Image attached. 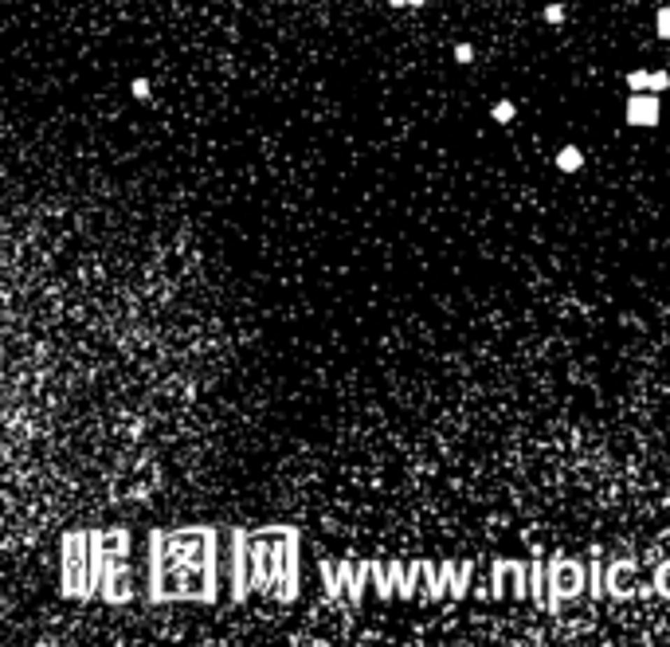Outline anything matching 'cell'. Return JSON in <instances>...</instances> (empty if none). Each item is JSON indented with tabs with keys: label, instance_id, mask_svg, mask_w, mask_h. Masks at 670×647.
Wrapping results in <instances>:
<instances>
[{
	"label": "cell",
	"instance_id": "9",
	"mask_svg": "<svg viewBox=\"0 0 670 647\" xmlns=\"http://www.w3.org/2000/svg\"><path fill=\"white\" fill-rule=\"evenodd\" d=\"M134 99H149V94H153V87H149V79H134Z\"/></svg>",
	"mask_w": 670,
	"mask_h": 647
},
{
	"label": "cell",
	"instance_id": "4",
	"mask_svg": "<svg viewBox=\"0 0 670 647\" xmlns=\"http://www.w3.org/2000/svg\"><path fill=\"white\" fill-rule=\"evenodd\" d=\"M627 90H631V94L650 90V71H627Z\"/></svg>",
	"mask_w": 670,
	"mask_h": 647
},
{
	"label": "cell",
	"instance_id": "11",
	"mask_svg": "<svg viewBox=\"0 0 670 647\" xmlns=\"http://www.w3.org/2000/svg\"><path fill=\"white\" fill-rule=\"evenodd\" d=\"M408 4H412V8H424V4H427V0H408Z\"/></svg>",
	"mask_w": 670,
	"mask_h": 647
},
{
	"label": "cell",
	"instance_id": "5",
	"mask_svg": "<svg viewBox=\"0 0 670 647\" xmlns=\"http://www.w3.org/2000/svg\"><path fill=\"white\" fill-rule=\"evenodd\" d=\"M655 31H659V40H670V4L655 12Z\"/></svg>",
	"mask_w": 670,
	"mask_h": 647
},
{
	"label": "cell",
	"instance_id": "1",
	"mask_svg": "<svg viewBox=\"0 0 670 647\" xmlns=\"http://www.w3.org/2000/svg\"><path fill=\"white\" fill-rule=\"evenodd\" d=\"M627 126H639V129H650V126H659V118H662V106H659V94L655 90H639V94H631L627 99Z\"/></svg>",
	"mask_w": 670,
	"mask_h": 647
},
{
	"label": "cell",
	"instance_id": "2",
	"mask_svg": "<svg viewBox=\"0 0 670 647\" xmlns=\"http://www.w3.org/2000/svg\"><path fill=\"white\" fill-rule=\"evenodd\" d=\"M553 165H557L564 177H572V173L584 169V150H580V145H561V150H557V157H553Z\"/></svg>",
	"mask_w": 670,
	"mask_h": 647
},
{
	"label": "cell",
	"instance_id": "8",
	"mask_svg": "<svg viewBox=\"0 0 670 647\" xmlns=\"http://www.w3.org/2000/svg\"><path fill=\"white\" fill-rule=\"evenodd\" d=\"M455 63H459V67L474 63V48H471V43H455Z\"/></svg>",
	"mask_w": 670,
	"mask_h": 647
},
{
	"label": "cell",
	"instance_id": "7",
	"mask_svg": "<svg viewBox=\"0 0 670 647\" xmlns=\"http://www.w3.org/2000/svg\"><path fill=\"white\" fill-rule=\"evenodd\" d=\"M667 87H670V71H650V90H655V94H662Z\"/></svg>",
	"mask_w": 670,
	"mask_h": 647
},
{
	"label": "cell",
	"instance_id": "10",
	"mask_svg": "<svg viewBox=\"0 0 670 647\" xmlns=\"http://www.w3.org/2000/svg\"><path fill=\"white\" fill-rule=\"evenodd\" d=\"M388 4H392V8H404V4H408V0H388Z\"/></svg>",
	"mask_w": 670,
	"mask_h": 647
},
{
	"label": "cell",
	"instance_id": "3",
	"mask_svg": "<svg viewBox=\"0 0 670 647\" xmlns=\"http://www.w3.org/2000/svg\"><path fill=\"white\" fill-rule=\"evenodd\" d=\"M490 118L498 122V126H510V122L518 118V106H513L510 99H498V102L490 106Z\"/></svg>",
	"mask_w": 670,
	"mask_h": 647
},
{
	"label": "cell",
	"instance_id": "6",
	"mask_svg": "<svg viewBox=\"0 0 670 647\" xmlns=\"http://www.w3.org/2000/svg\"><path fill=\"white\" fill-rule=\"evenodd\" d=\"M545 24H553V28H561V24H564V4H561V0L545 4Z\"/></svg>",
	"mask_w": 670,
	"mask_h": 647
}]
</instances>
